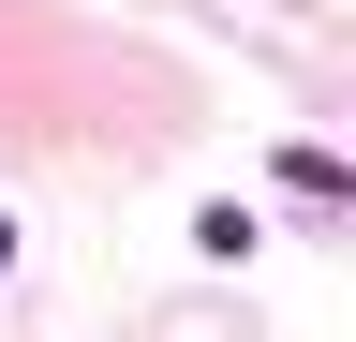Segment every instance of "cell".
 <instances>
[{
    "instance_id": "1",
    "label": "cell",
    "mask_w": 356,
    "mask_h": 342,
    "mask_svg": "<svg viewBox=\"0 0 356 342\" xmlns=\"http://www.w3.org/2000/svg\"><path fill=\"white\" fill-rule=\"evenodd\" d=\"M0 268H15V224H0Z\"/></svg>"
}]
</instances>
